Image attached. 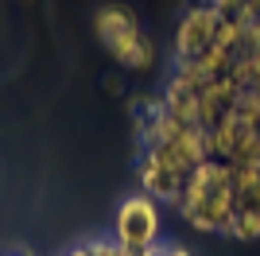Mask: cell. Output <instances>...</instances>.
I'll list each match as a JSON object with an SVG mask.
<instances>
[{"label":"cell","instance_id":"1","mask_svg":"<svg viewBox=\"0 0 260 256\" xmlns=\"http://www.w3.org/2000/svg\"><path fill=\"white\" fill-rule=\"evenodd\" d=\"M179 210L194 229L202 233H225L229 217L237 210V186H233V167L229 163L206 159L190 171L179 194Z\"/></svg>","mask_w":260,"mask_h":256},{"label":"cell","instance_id":"3","mask_svg":"<svg viewBox=\"0 0 260 256\" xmlns=\"http://www.w3.org/2000/svg\"><path fill=\"white\" fill-rule=\"evenodd\" d=\"M159 241V206L148 194H132L117 210V245L124 252H152Z\"/></svg>","mask_w":260,"mask_h":256},{"label":"cell","instance_id":"6","mask_svg":"<svg viewBox=\"0 0 260 256\" xmlns=\"http://www.w3.org/2000/svg\"><path fill=\"white\" fill-rule=\"evenodd\" d=\"M155 256H190V252L179 248V245H163V248H155Z\"/></svg>","mask_w":260,"mask_h":256},{"label":"cell","instance_id":"7","mask_svg":"<svg viewBox=\"0 0 260 256\" xmlns=\"http://www.w3.org/2000/svg\"><path fill=\"white\" fill-rule=\"evenodd\" d=\"M70 256H93V252H89V248H74Z\"/></svg>","mask_w":260,"mask_h":256},{"label":"cell","instance_id":"4","mask_svg":"<svg viewBox=\"0 0 260 256\" xmlns=\"http://www.w3.org/2000/svg\"><path fill=\"white\" fill-rule=\"evenodd\" d=\"M217 23H221V12H217L210 0L194 4V8L179 20V31H175V58H179V62L202 58L217 39Z\"/></svg>","mask_w":260,"mask_h":256},{"label":"cell","instance_id":"2","mask_svg":"<svg viewBox=\"0 0 260 256\" xmlns=\"http://www.w3.org/2000/svg\"><path fill=\"white\" fill-rule=\"evenodd\" d=\"M93 27H98V39L105 43V51L117 58L120 66L128 70H148L155 62V43L148 39L136 16H132L124 4H105V8L93 16Z\"/></svg>","mask_w":260,"mask_h":256},{"label":"cell","instance_id":"5","mask_svg":"<svg viewBox=\"0 0 260 256\" xmlns=\"http://www.w3.org/2000/svg\"><path fill=\"white\" fill-rule=\"evenodd\" d=\"M229 237H237V241H256L260 237V210H233V217H229L225 225Z\"/></svg>","mask_w":260,"mask_h":256}]
</instances>
